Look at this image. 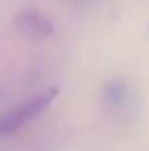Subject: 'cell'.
I'll list each match as a JSON object with an SVG mask.
<instances>
[{
  "label": "cell",
  "instance_id": "cell-1",
  "mask_svg": "<svg viewBox=\"0 0 149 151\" xmlns=\"http://www.w3.org/2000/svg\"><path fill=\"white\" fill-rule=\"evenodd\" d=\"M57 94H59V88L53 86V88H47L45 92L8 108L6 112H2L0 114V135H12L19 129H23L27 123H31L33 119H37L39 114H43L55 102Z\"/></svg>",
  "mask_w": 149,
  "mask_h": 151
},
{
  "label": "cell",
  "instance_id": "cell-2",
  "mask_svg": "<svg viewBox=\"0 0 149 151\" xmlns=\"http://www.w3.org/2000/svg\"><path fill=\"white\" fill-rule=\"evenodd\" d=\"M14 27L21 35H25L27 39H33V41H45L55 31L53 23L45 14H41L37 10H25V12L17 14Z\"/></svg>",
  "mask_w": 149,
  "mask_h": 151
},
{
  "label": "cell",
  "instance_id": "cell-3",
  "mask_svg": "<svg viewBox=\"0 0 149 151\" xmlns=\"http://www.w3.org/2000/svg\"><path fill=\"white\" fill-rule=\"evenodd\" d=\"M129 102V88L123 82H108L104 88V104L108 110H123L125 104Z\"/></svg>",
  "mask_w": 149,
  "mask_h": 151
}]
</instances>
